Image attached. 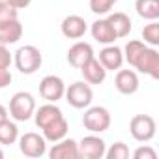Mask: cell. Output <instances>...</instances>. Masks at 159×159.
Segmentation results:
<instances>
[{
    "label": "cell",
    "mask_w": 159,
    "mask_h": 159,
    "mask_svg": "<svg viewBox=\"0 0 159 159\" xmlns=\"http://www.w3.org/2000/svg\"><path fill=\"white\" fill-rule=\"evenodd\" d=\"M23 38V25L19 19L6 23L4 26H0V41L4 45H13Z\"/></svg>",
    "instance_id": "obj_19"
},
{
    "label": "cell",
    "mask_w": 159,
    "mask_h": 159,
    "mask_svg": "<svg viewBox=\"0 0 159 159\" xmlns=\"http://www.w3.org/2000/svg\"><path fill=\"white\" fill-rule=\"evenodd\" d=\"M13 62L17 66V69L23 73V75H32L36 73L41 64H43V54L38 47L34 45H25V47H19L15 56H13Z\"/></svg>",
    "instance_id": "obj_1"
},
{
    "label": "cell",
    "mask_w": 159,
    "mask_h": 159,
    "mask_svg": "<svg viewBox=\"0 0 159 159\" xmlns=\"http://www.w3.org/2000/svg\"><path fill=\"white\" fill-rule=\"evenodd\" d=\"M131 66H133L135 69H139L140 73L150 75L152 79H159V52H157V49L146 45V47L137 54V58L133 60Z\"/></svg>",
    "instance_id": "obj_5"
},
{
    "label": "cell",
    "mask_w": 159,
    "mask_h": 159,
    "mask_svg": "<svg viewBox=\"0 0 159 159\" xmlns=\"http://www.w3.org/2000/svg\"><path fill=\"white\" fill-rule=\"evenodd\" d=\"M60 28H62V34H64L67 39H81V38L86 34L88 25H86V21H84L81 15H67V17L62 21Z\"/></svg>",
    "instance_id": "obj_12"
},
{
    "label": "cell",
    "mask_w": 159,
    "mask_h": 159,
    "mask_svg": "<svg viewBox=\"0 0 159 159\" xmlns=\"http://www.w3.org/2000/svg\"><path fill=\"white\" fill-rule=\"evenodd\" d=\"M135 10L139 17L146 21H157L159 19V0H137Z\"/></svg>",
    "instance_id": "obj_21"
},
{
    "label": "cell",
    "mask_w": 159,
    "mask_h": 159,
    "mask_svg": "<svg viewBox=\"0 0 159 159\" xmlns=\"http://www.w3.org/2000/svg\"><path fill=\"white\" fill-rule=\"evenodd\" d=\"M67 129H69L67 120L64 116H60V118H56L54 122H51L49 125L43 127V137L49 142H58V140H62L67 135Z\"/></svg>",
    "instance_id": "obj_18"
},
{
    "label": "cell",
    "mask_w": 159,
    "mask_h": 159,
    "mask_svg": "<svg viewBox=\"0 0 159 159\" xmlns=\"http://www.w3.org/2000/svg\"><path fill=\"white\" fill-rule=\"evenodd\" d=\"M90 58H94V49L86 41H77L67 51V62H69V66H73L77 69H81V66L86 64Z\"/></svg>",
    "instance_id": "obj_11"
},
{
    "label": "cell",
    "mask_w": 159,
    "mask_h": 159,
    "mask_svg": "<svg viewBox=\"0 0 159 159\" xmlns=\"http://www.w3.org/2000/svg\"><path fill=\"white\" fill-rule=\"evenodd\" d=\"M81 73L84 77V81L88 84H101L105 79H107V69L101 66V62L94 56L90 58L86 64L81 66Z\"/></svg>",
    "instance_id": "obj_15"
},
{
    "label": "cell",
    "mask_w": 159,
    "mask_h": 159,
    "mask_svg": "<svg viewBox=\"0 0 159 159\" xmlns=\"http://www.w3.org/2000/svg\"><path fill=\"white\" fill-rule=\"evenodd\" d=\"M79 146V157L81 159H101L105 157V140L98 135H88L83 137L81 142H77Z\"/></svg>",
    "instance_id": "obj_9"
},
{
    "label": "cell",
    "mask_w": 159,
    "mask_h": 159,
    "mask_svg": "<svg viewBox=\"0 0 159 159\" xmlns=\"http://www.w3.org/2000/svg\"><path fill=\"white\" fill-rule=\"evenodd\" d=\"M64 92H66V84L60 77L56 75H47L41 79L39 83V96L49 101V103H56L58 99L64 98Z\"/></svg>",
    "instance_id": "obj_8"
},
{
    "label": "cell",
    "mask_w": 159,
    "mask_h": 159,
    "mask_svg": "<svg viewBox=\"0 0 159 159\" xmlns=\"http://www.w3.org/2000/svg\"><path fill=\"white\" fill-rule=\"evenodd\" d=\"M10 83H11V73H10V67L0 66V88L10 86Z\"/></svg>",
    "instance_id": "obj_29"
},
{
    "label": "cell",
    "mask_w": 159,
    "mask_h": 159,
    "mask_svg": "<svg viewBox=\"0 0 159 159\" xmlns=\"http://www.w3.org/2000/svg\"><path fill=\"white\" fill-rule=\"evenodd\" d=\"M133 157L135 159H157V153H155L153 148H150L148 144H144V146H139L133 152Z\"/></svg>",
    "instance_id": "obj_27"
},
{
    "label": "cell",
    "mask_w": 159,
    "mask_h": 159,
    "mask_svg": "<svg viewBox=\"0 0 159 159\" xmlns=\"http://www.w3.org/2000/svg\"><path fill=\"white\" fill-rule=\"evenodd\" d=\"M116 2L118 0H90V10L96 15H105L114 8Z\"/></svg>",
    "instance_id": "obj_26"
},
{
    "label": "cell",
    "mask_w": 159,
    "mask_h": 159,
    "mask_svg": "<svg viewBox=\"0 0 159 159\" xmlns=\"http://www.w3.org/2000/svg\"><path fill=\"white\" fill-rule=\"evenodd\" d=\"M114 86H116V90L120 92V94H124V96H133L137 90H139V86H140V83H139V75L133 71V69H118V73H116V77H114Z\"/></svg>",
    "instance_id": "obj_10"
},
{
    "label": "cell",
    "mask_w": 159,
    "mask_h": 159,
    "mask_svg": "<svg viewBox=\"0 0 159 159\" xmlns=\"http://www.w3.org/2000/svg\"><path fill=\"white\" fill-rule=\"evenodd\" d=\"M155 129H157V124L152 116L148 114H137L131 118L129 122V131H131V137L139 142H148L155 137Z\"/></svg>",
    "instance_id": "obj_6"
},
{
    "label": "cell",
    "mask_w": 159,
    "mask_h": 159,
    "mask_svg": "<svg viewBox=\"0 0 159 159\" xmlns=\"http://www.w3.org/2000/svg\"><path fill=\"white\" fill-rule=\"evenodd\" d=\"M6 2H8L10 6H13L15 10H23V8H28V6H30L32 0H6Z\"/></svg>",
    "instance_id": "obj_30"
},
{
    "label": "cell",
    "mask_w": 159,
    "mask_h": 159,
    "mask_svg": "<svg viewBox=\"0 0 159 159\" xmlns=\"http://www.w3.org/2000/svg\"><path fill=\"white\" fill-rule=\"evenodd\" d=\"M6 118H8V109H6L4 105H0V122L6 120Z\"/></svg>",
    "instance_id": "obj_31"
},
{
    "label": "cell",
    "mask_w": 159,
    "mask_h": 159,
    "mask_svg": "<svg viewBox=\"0 0 159 159\" xmlns=\"http://www.w3.org/2000/svg\"><path fill=\"white\" fill-rule=\"evenodd\" d=\"M19 139V129L10 118L0 122V144H13Z\"/></svg>",
    "instance_id": "obj_22"
},
{
    "label": "cell",
    "mask_w": 159,
    "mask_h": 159,
    "mask_svg": "<svg viewBox=\"0 0 159 159\" xmlns=\"http://www.w3.org/2000/svg\"><path fill=\"white\" fill-rule=\"evenodd\" d=\"M11 54H10V51H8V45H4V43H0V66H4V67H10L11 66Z\"/></svg>",
    "instance_id": "obj_28"
},
{
    "label": "cell",
    "mask_w": 159,
    "mask_h": 159,
    "mask_svg": "<svg viewBox=\"0 0 159 159\" xmlns=\"http://www.w3.org/2000/svg\"><path fill=\"white\" fill-rule=\"evenodd\" d=\"M36 111V99L32 94L28 92H17L13 94L11 101H10V116L15 122H26L34 116Z\"/></svg>",
    "instance_id": "obj_2"
},
{
    "label": "cell",
    "mask_w": 159,
    "mask_h": 159,
    "mask_svg": "<svg viewBox=\"0 0 159 159\" xmlns=\"http://www.w3.org/2000/svg\"><path fill=\"white\" fill-rule=\"evenodd\" d=\"M66 96V101L73 107V109H86L92 105V99H94V92L90 88V84L84 81H77L73 84H69L64 92Z\"/></svg>",
    "instance_id": "obj_3"
},
{
    "label": "cell",
    "mask_w": 159,
    "mask_h": 159,
    "mask_svg": "<svg viewBox=\"0 0 159 159\" xmlns=\"http://www.w3.org/2000/svg\"><path fill=\"white\" fill-rule=\"evenodd\" d=\"M90 32H92V38L98 43H103V45H111V43H114L118 39L107 19H98L96 23H92Z\"/></svg>",
    "instance_id": "obj_16"
},
{
    "label": "cell",
    "mask_w": 159,
    "mask_h": 159,
    "mask_svg": "<svg viewBox=\"0 0 159 159\" xmlns=\"http://www.w3.org/2000/svg\"><path fill=\"white\" fill-rule=\"evenodd\" d=\"M107 21H109V25L112 26L116 38H125V36H129V32H131V19H129L125 13L114 11V13H111V15L107 17Z\"/></svg>",
    "instance_id": "obj_20"
},
{
    "label": "cell",
    "mask_w": 159,
    "mask_h": 159,
    "mask_svg": "<svg viewBox=\"0 0 159 159\" xmlns=\"http://www.w3.org/2000/svg\"><path fill=\"white\" fill-rule=\"evenodd\" d=\"M19 19V10H15L13 6H10L6 0H0V26H4L10 21Z\"/></svg>",
    "instance_id": "obj_24"
},
{
    "label": "cell",
    "mask_w": 159,
    "mask_h": 159,
    "mask_svg": "<svg viewBox=\"0 0 159 159\" xmlns=\"http://www.w3.org/2000/svg\"><path fill=\"white\" fill-rule=\"evenodd\" d=\"M4 157V152H2V148H0V159H2Z\"/></svg>",
    "instance_id": "obj_32"
},
{
    "label": "cell",
    "mask_w": 159,
    "mask_h": 159,
    "mask_svg": "<svg viewBox=\"0 0 159 159\" xmlns=\"http://www.w3.org/2000/svg\"><path fill=\"white\" fill-rule=\"evenodd\" d=\"M64 116L62 111L54 105V103H47V105H41L38 111H34V120H36V125L39 129H43L45 125H49L51 122H54L56 118Z\"/></svg>",
    "instance_id": "obj_17"
},
{
    "label": "cell",
    "mask_w": 159,
    "mask_h": 159,
    "mask_svg": "<svg viewBox=\"0 0 159 159\" xmlns=\"http://www.w3.org/2000/svg\"><path fill=\"white\" fill-rule=\"evenodd\" d=\"M98 60L101 62V66L107 71H118L122 67V64H124V52H122L120 47H116L114 43H111L105 49H101Z\"/></svg>",
    "instance_id": "obj_13"
},
{
    "label": "cell",
    "mask_w": 159,
    "mask_h": 159,
    "mask_svg": "<svg viewBox=\"0 0 159 159\" xmlns=\"http://www.w3.org/2000/svg\"><path fill=\"white\" fill-rule=\"evenodd\" d=\"M111 112L105 107H86L83 116V125L92 133H103L111 127Z\"/></svg>",
    "instance_id": "obj_4"
},
{
    "label": "cell",
    "mask_w": 159,
    "mask_h": 159,
    "mask_svg": "<svg viewBox=\"0 0 159 159\" xmlns=\"http://www.w3.org/2000/svg\"><path fill=\"white\" fill-rule=\"evenodd\" d=\"M142 39L146 45L150 47H157L159 45V23L157 21H150V25L144 26L142 30Z\"/></svg>",
    "instance_id": "obj_23"
},
{
    "label": "cell",
    "mask_w": 159,
    "mask_h": 159,
    "mask_svg": "<svg viewBox=\"0 0 159 159\" xmlns=\"http://www.w3.org/2000/svg\"><path fill=\"white\" fill-rule=\"evenodd\" d=\"M105 157L109 159H127L129 157V148L125 142H114L109 150H105Z\"/></svg>",
    "instance_id": "obj_25"
},
{
    "label": "cell",
    "mask_w": 159,
    "mask_h": 159,
    "mask_svg": "<svg viewBox=\"0 0 159 159\" xmlns=\"http://www.w3.org/2000/svg\"><path fill=\"white\" fill-rule=\"evenodd\" d=\"M51 159H79V146L73 139H62L47 152Z\"/></svg>",
    "instance_id": "obj_14"
},
{
    "label": "cell",
    "mask_w": 159,
    "mask_h": 159,
    "mask_svg": "<svg viewBox=\"0 0 159 159\" xmlns=\"http://www.w3.org/2000/svg\"><path fill=\"white\" fill-rule=\"evenodd\" d=\"M19 150L26 157H41L47 153V140L38 133H25L19 139Z\"/></svg>",
    "instance_id": "obj_7"
}]
</instances>
